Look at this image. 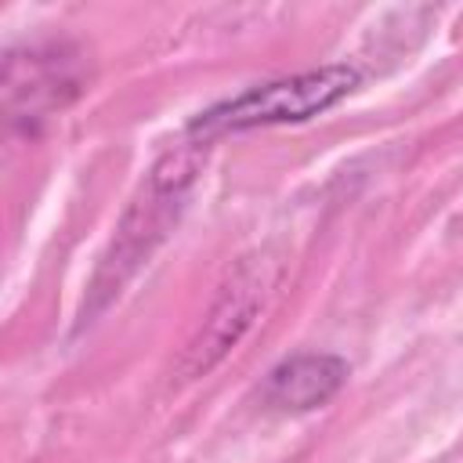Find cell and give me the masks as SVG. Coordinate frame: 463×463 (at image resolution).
<instances>
[{
	"mask_svg": "<svg viewBox=\"0 0 463 463\" xmlns=\"http://www.w3.org/2000/svg\"><path fill=\"white\" fill-rule=\"evenodd\" d=\"M358 87V69L354 65H322L307 69L297 76H282L260 87H250L213 109H206L195 123V137H217L228 130H253V127H275V123H304L344 101Z\"/></svg>",
	"mask_w": 463,
	"mask_h": 463,
	"instance_id": "1",
	"label": "cell"
},
{
	"mask_svg": "<svg viewBox=\"0 0 463 463\" xmlns=\"http://www.w3.org/2000/svg\"><path fill=\"white\" fill-rule=\"evenodd\" d=\"M203 141L177 148L170 156H163L148 177V184L141 188L137 203L130 206V213L119 224V235L112 242V253L101 264L98 275V293H116L123 286V279L148 257V250L163 239V228L170 224V217L177 213V203L184 195V188L195 181L199 163H203Z\"/></svg>",
	"mask_w": 463,
	"mask_h": 463,
	"instance_id": "2",
	"label": "cell"
},
{
	"mask_svg": "<svg viewBox=\"0 0 463 463\" xmlns=\"http://www.w3.org/2000/svg\"><path fill=\"white\" fill-rule=\"evenodd\" d=\"M257 307H260V279L250 275L246 268H239V275L221 289L217 304L210 307L199 336L188 344L181 373L184 376H203L206 369H213L228 354V347H235L239 336L250 329Z\"/></svg>",
	"mask_w": 463,
	"mask_h": 463,
	"instance_id": "3",
	"label": "cell"
},
{
	"mask_svg": "<svg viewBox=\"0 0 463 463\" xmlns=\"http://www.w3.org/2000/svg\"><path fill=\"white\" fill-rule=\"evenodd\" d=\"M347 380V362L326 351H304L271 369L264 402L282 412H311L326 405Z\"/></svg>",
	"mask_w": 463,
	"mask_h": 463,
	"instance_id": "4",
	"label": "cell"
}]
</instances>
